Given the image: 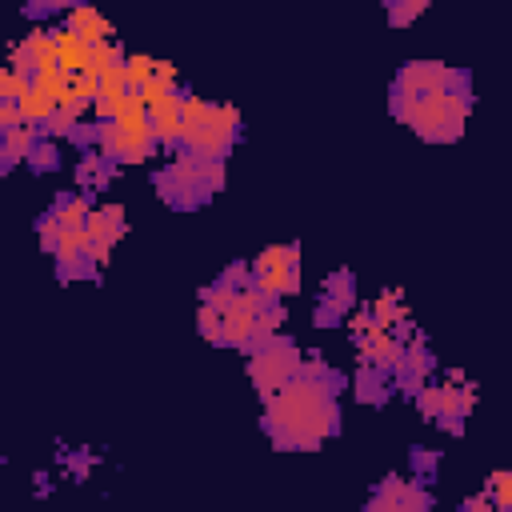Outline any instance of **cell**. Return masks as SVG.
<instances>
[{"mask_svg":"<svg viewBox=\"0 0 512 512\" xmlns=\"http://www.w3.org/2000/svg\"><path fill=\"white\" fill-rule=\"evenodd\" d=\"M28 160H32V168H40V172H48V168H56V160H60V156H56V144H52V140L44 136V140L36 144V152H32Z\"/></svg>","mask_w":512,"mask_h":512,"instance_id":"16","label":"cell"},{"mask_svg":"<svg viewBox=\"0 0 512 512\" xmlns=\"http://www.w3.org/2000/svg\"><path fill=\"white\" fill-rule=\"evenodd\" d=\"M384 376L388 372H380V368H360V376H356V400L384 404Z\"/></svg>","mask_w":512,"mask_h":512,"instance_id":"11","label":"cell"},{"mask_svg":"<svg viewBox=\"0 0 512 512\" xmlns=\"http://www.w3.org/2000/svg\"><path fill=\"white\" fill-rule=\"evenodd\" d=\"M364 512H432V500L428 492L416 484V480H404V476H388Z\"/></svg>","mask_w":512,"mask_h":512,"instance_id":"6","label":"cell"},{"mask_svg":"<svg viewBox=\"0 0 512 512\" xmlns=\"http://www.w3.org/2000/svg\"><path fill=\"white\" fill-rule=\"evenodd\" d=\"M460 512H464V508H460Z\"/></svg>","mask_w":512,"mask_h":512,"instance_id":"18","label":"cell"},{"mask_svg":"<svg viewBox=\"0 0 512 512\" xmlns=\"http://www.w3.org/2000/svg\"><path fill=\"white\" fill-rule=\"evenodd\" d=\"M300 368H304V352H300L288 336H276L272 344L252 348V356H248V376H252V384H256L260 400L276 396L288 380H296V376H300Z\"/></svg>","mask_w":512,"mask_h":512,"instance_id":"5","label":"cell"},{"mask_svg":"<svg viewBox=\"0 0 512 512\" xmlns=\"http://www.w3.org/2000/svg\"><path fill=\"white\" fill-rule=\"evenodd\" d=\"M64 28H68V32H76L84 44H100V40H112V24H108L104 16H96L92 8H84V4H72V8H64Z\"/></svg>","mask_w":512,"mask_h":512,"instance_id":"7","label":"cell"},{"mask_svg":"<svg viewBox=\"0 0 512 512\" xmlns=\"http://www.w3.org/2000/svg\"><path fill=\"white\" fill-rule=\"evenodd\" d=\"M220 184H224V164L196 160V156H188V152H176V156L168 160V168L156 176V188H160V196H164L172 208H196V204H204Z\"/></svg>","mask_w":512,"mask_h":512,"instance_id":"4","label":"cell"},{"mask_svg":"<svg viewBox=\"0 0 512 512\" xmlns=\"http://www.w3.org/2000/svg\"><path fill=\"white\" fill-rule=\"evenodd\" d=\"M180 112H184L180 152H188L196 160L224 164V156L232 152V144L240 136V112H236V104H208L204 96L184 92Z\"/></svg>","mask_w":512,"mask_h":512,"instance_id":"3","label":"cell"},{"mask_svg":"<svg viewBox=\"0 0 512 512\" xmlns=\"http://www.w3.org/2000/svg\"><path fill=\"white\" fill-rule=\"evenodd\" d=\"M420 12H428V4H424V0H408V4H392V8H388V20H392V24H408V20H416Z\"/></svg>","mask_w":512,"mask_h":512,"instance_id":"15","label":"cell"},{"mask_svg":"<svg viewBox=\"0 0 512 512\" xmlns=\"http://www.w3.org/2000/svg\"><path fill=\"white\" fill-rule=\"evenodd\" d=\"M352 300H356V280H352V272H332V276L324 280V304L344 316V312L352 308Z\"/></svg>","mask_w":512,"mask_h":512,"instance_id":"9","label":"cell"},{"mask_svg":"<svg viewBox=\"0 0 512 512\" xmlns=\"http://www.w3.org/2000/svg\"><path fill=\"white\" fill-rule=\"evenodd\" d=\"M40 140H44V136H40V128H32V124H20V128L0 132V156H4V164H20V160H28V156L36 152Z\"/></svg>","mask_w":512,"mask_h":512,"instance_id":"8","label":"cell"},{"mask_svg":"<svg viewBox=\"0 0 512 512\" xmlns=\"http://www.w3.org/2000/svg\"><path fill=\"white\" fill-rule=\"evenodd\" d=\"M108 176H112V160H104L100 152H88L84 160H80V168H76V180H80V192H88V188H104L108 184Z\"/></svg>","mask_w":512,"mask_h":512,"instance_id":"10","label":"cell"},{"mask_svg":"<svg viewBox=\"0 0 512 512\" xmlns=\"http://www.w3.org/2000/svg\"><path fill=\"white\" fill-rule=\"evenodd\" d=\"M472 108L468 72L448 68L440 60H412L396 72L392 84V116L432 144H448L464 136Z\"/></svg>","mask_w":512,"mask_h":512,"instance_id":"1","label":"cell"},{"mask_svg":"<svg viewBox=\"0 0 512 512\" xmlns=\"http://www.w3.org/2000/svg\"><path fill=\"white\" fill-rule=\"evenodd\" d=\"M196 328H200V336H204L208 344H220V312H216L212 304H200V312H196Z\"/></svg>","mask_w":512,"mask_h":512,"instance_id":"13","label":"cell"},{"mask_svg":"<svg viewBox=\"0 0 512 512\" xmlns=\"http://www.w3.org/2000/svg\"><path fill=\"white\" fill-rule=\"evenodd\" d=\"M484 492L508 512V508H512V468H496V472L484 480Z\"/></svg>","mask_w":512,"mask_h":512,"instance_id":"12","label":"cell"},{"mask_svg":"<svg viewBox=\"0 0 512 512\" xmlns=\"http://www.w3.org/2000/svg\"><path fill=\"white\" fill-rule=\"evenodd\" d=\"M508 512H512V508H508Z\"/></svg>","mask_w":512,"mask_h":512,"instance_id":"19","label":"cell"},{"mask_svg":"<svg viewBox=\"0 0 512 512\" xmlns=\"http://www.w3.org/2000/svg\"><path fill=\"white\" fill-rule=\"evenodd\" d=\"M416 404H420V412H424L428 420H436V416H440V384H424V388L416 392Z\"/></svg>","mask_w":512,"mask_h":512,"instance_id":"14","label":"cell"},{"mask_svg":"<svg viewBox=\"0 0 512 512\" xmlns=\"http://www.w3.org/2000/svg\"><path fill=\"white\" fill-rule=\"evenodd\" d=\"M336 384L340 376H308L300 368L296 380H288L276 396L264 400V432L272 436L276 448H296L312 452L328 436L340 432V404H336Z\"/></svg>","mask_w":512,"mask_h":512,"instance_id":"2","label":"cell"},{"mask_svg":"<svg viewBox=\"0 0 512 512\" xmlns=\"http://www.w3.org/2000/svg\"><path fill=\"white\" fill-rule=\"evenodd\" d=\"M460 508H464V512H504V508H500V504H496L488 492H476V496H468Z\"/></svg>","mask_w":512,"mask_h":512,"instance_id":"17","label":"cell"}]
</instances>
